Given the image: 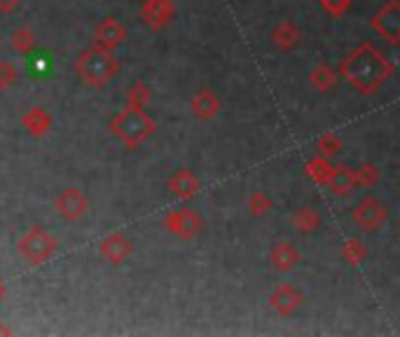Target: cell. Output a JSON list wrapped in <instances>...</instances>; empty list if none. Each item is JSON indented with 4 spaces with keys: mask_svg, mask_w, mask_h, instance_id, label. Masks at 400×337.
I'll return each mask as SVG.
<instances>
[{
    "mask_svg": "<svg viewBox=\"0 0 400 337\" xmlns=\"http://www.w3.org/2000/svg\"><path fill=\"white\" fill-rule=\"evenodd\" d=\"M394 61L368 40L339 61V75L363 96H372L394 75Z\"/></svg>",
    "mask_w": 400,
    "mask_h": 337,
    "instance_id": "cell-1",
    "label": "cell"
},
{
    "mask_svg": "<svg viewBox=\"0 0 400 337\" xmlns=\"http://www.w3.org/2000/svg\"><path fill=\"white\" fill-rule=\"evenodd\" d=\"M113 129L115 134L120 136L126 146L136 148L139 143H143L146 139L152 136V131H155V122L150 120V117L141 111V108H131V111H124L117 115V120L113 122Z\"/></svg>",
    "mask_w": 400,
    "mask_h": 337,
    "instance_id": "cell-2",
    "label": "cell"
},
{
    "mask_svg": "<svg viewBox=\"0 0 400 337\" xmlns=\"http://www.w3.org/2000/svg\"><path fill=\"white\" fill-rule=\"evenodd\" d=\"M78 69L82 73V78L87 80L89 84H106L108 80H113V75L120 69L117 59H113L110 52H104V49H89L84 52L78 61Z\"/></svg>",
    "mask_w": 400,
    "mask_h": 337,
    "instance_id": "cell-3",
    "label": "cell"
},
{
    "mask_svg": "<svg viewBox=\"0 0 400 337\" xmlns=\"http://www.w3.org/2000/svg\"><path fill=\"white\" fill-rule=\"evenodd\" d=\"M370 26L389 45H400V0H389L370 19Z\"/></svg>",
    "mask_w": 400,
    "mask_h": 337,
    "instance_id": "cell-4",
    "label": "cell"
},
{
    "mask_svg": "<svg viewBox=\"0 0 400 337\" xmlns=\"http://www.w3.org/2000/svg\"><path fill=\"white\" fill-rule=\"evenodd\" d=\"M386 218H389V211L377 197L361 199L351 211V221L356 223V227H361L365 232L379 230V227L386 223Z\"/></svg>",
    "mask_w": 400,
    "mask_h": 337,
    "instance_id": "cell-5",
    "label": "cell"
},
{
    "mask_svg": "<svg viewBox=\"0 0 400 337\" xmlns=\"http://www.w3.org/2000/svg\"><path fill=\"white\" fill-rule=\"evenodd\" d=\"M164 225L169 232L176 234V237L192 239V237H197V232L201 227V218H199V213H194L192 208H178V211H171V213L164 218Z\"/></svg>",
    "mask_w": 400,
    "mask_h": 337,
    "instance_id": "cell-6",
    "label": "cell"
},
{
    "mask_svg": "<svg viewBox=\"0 0 400 337\" xmlns=\"http://www.w3.org/2000/svg\"><path fill=\"white\" fill-rule=\"evenodd\" d=\"M302 302H304L302 293L297 291V288H293L291 283H281L279 288L269 295V305H271V309H274L276 314L284 316V318L293 316L295 311L302 307Z\"/></svg>",
    "mask_w": 400,
    "mask_h": 337,
    "instance_id": "cell-7",
    "label": "cell"
},
{
    "mask_svg": "<svg viewBox=\"0 0 400 337\" xmlns=\"http://www.w3.org/2000/svg\"><path fill=\"white\" fill-rule=\"evenodd\" d=\"M141 14L148 26L157 31L161 26H166L169 19L174 16V3L171 0H146Z\"/></svg>",
    "mask_w": 400,
    "mask_h": 337,
    "instance_id": "cell-8",
    "label": "cell"
},
{
    "mask_svg": "<svg viewBox=\"0 0 400 337\" xmlns=\"http://www.w3.org/2000/svg\"><path fill=\"white\" fill-rule=\"evenodd\" d=\"M300 258H302L300 251H297L293 243H286V241L276 243V246L269 251V263L274 265L279 272H291V269L300 265Z\"/></svg>",
    "mask_w": 400,
    "mask_h": 337,
    "instance_id": "cell-9",
    "label": "cell"
},
{
    "mask_svg": "<svg viewBox=\"0 0 400 337\" xmlns=\"http://www.w3.org/2000/svg\"><path fill=\"white\" fill-rule=\"evenodd\" d=\"M300 40H302V33L293 21H279L276 29L271 31V42H274L281 52H291V49L300 45Z\"/></svg>",
    "mask_w": 400,
    "mask_h": 337,
    "instance_id": "cell-10",
    "label": "cell"
},
{
    "mask_svg": "<svg viewBox=\"0 0 400 337\" xmlns=\"http://www.w3.org/2000/svg\"><path fill=\"white\" fill-rule=\"evenodd\" d=\"M192 113L199 117V120H211V117H216L220 113V99L214 94L211 89H201L197 94L192 96Z\"/></svg>",
    "mask_w": 400,
    "mask_h": 337,
    "instance_id": "cell-11",
    "label": "cell"
},
{
    "mask_svg": "<svg viewBox=\"0 0 400 337\" xmlns=\"http://www.w3.org/2000/svg\"><path fill=\"white\" fill-rule=\"evenodd\" d=\"M328 188L333 190L337 197L349 195V192L356 188V171H354V168H349L346 164L333 166V171H330V178H328Z\"/></svg>",
    "mask_w": 400,
    "mask_h": 337,
    "instance_id": "cell-12",
    "label": "cell"
},
{
    "mask_svg": "<svg viewBox=\"0 0 400 337\" xmlns=\"http://www.w3.org/2000/svg\"><path fill=\"white\" fill-rule=\"evenodd\" d=\"M339 82V73L335 69H330L328 64H319L314 66V71L309 75V84L321 94H328V91H335Z\"/></svg>",
    "mask_w": 400,
    "mask_h": 337,
    "instance_id": "cell-13",
    "label": "cell"
},
{
    "mask_svg": "<svg viewBox=\"0 0 400 337\" xmlns=\"http://www.w3.org/2000/svg\"><path fill=\"white\" fill-rule=\"evenodd\" d=\"M169 188H171V192L176 197L181 199H190L199 192V178L194 176L192 171H187V168H183V171H178L171 183H169Z\"/></svg>",
    "mask_w": 400,
    "mask_h": 337,
    "instance_id": "cell-14",
    "label": "cell"
},
{
    "mask_svg": "<svg viewBox=\"0 0 400 337\" xmlns=\"http://www.w3.org/2000/svg\"><path fill=\"white\" fill-rule=\"evenodd\" d=\"M293 227H295L297 232H302V234L316 232L319 227H321V216H319V211L311 208V206L297 208L295 213H293Z\"/></svg>",
    "mask_w": 400,
    "mask_h": 337,
    "instance_id": "cell-15",
    "label": "cell"
},
{
    "mask_svg": "<svg viewBox=\"0 0 400 337\" xmlns=\"http://www.w3.org/2000/svg\"><path fill=\"white\" fill-rule=\"evenodd\" d=\"M330 171H333V164H330L328 157H323V155L311 157L309 162L304 164V176H307V178L314 181L316 185H328Z\"/></svg>",
    "mask_w": 400,
    "mask_h": 337,
    "instance_id": "cell-16",
    "label": "cell"
},
{
    "mask_svg": "<svg viewBox=\"0 0 400 337\" xmlns=\"http://www.w3.org/2000/svg\"><path fill=\"white\" fill-rule=\"evenodd\" d=\"M26 69L33 80H45L49 78V73H52L54 61H52V56H49V52H33L29 56Z\"/></svg>",
    "mask_w": 400,
    "mask_h": 337,
    "instance_id": "cell-17",
    "label": "cell"
},
{
    "mask_svg": "<svg viewBox=\"0 0 400 337\" xmlns=\"http://www.w3.org/2000/svg\"><path fill=\"white\" fill-rule=\"evenodd\" d=\"M99 38H101L104 45L115 47V45H120V42L124 40V29L115 19H106L104 26L99 29Z\"/></svg>",
    "mask_w": 400,
    "mask_h": 337,
    "instance_id": "cell-18",
    "label": "cell"
},
{
    "mask_svg": "<svg viewBox=\"0 0 400 337\" xmlns=\"http://www.w3.org/2000/svg\"><path fill=\"white\" fill-rule=\"evenodd\" d=\"M342 258L351 267H359L363 260L368 258V251H365L363 241H359V239H346L342 243Z\"/></svg>",
    "mask_w": 400,
    "mask_h": 337,
    "instance_id": "cell-19",
    "label": "cell"
},
{
    "mask_svg": "<svg viewBox=\"0 0 400 337\" xmlns=\"http://www.w3.org/2000/svg\"><path fill=\"white\" fill-rule=\"evenodd\" d=\"M316 150H319V155L330 159V157L342 153V141H339L337 134H323V136L316 141Z\"/></svg>",
    "mask_w": 400,
    "mask_h": 337,
    "instance_id": "cell-20",
    "label": "cell"
},
{
    "mask_svg": "<svg viewBox=\"0 0 400 337\" xmlns=\"http://www.w3.org/2000/svg\"><path fill=\"white\" fill-rule=\"evenodd\" d=\"M381 171L377 168V164L365 162L361 168H356V185H363V188H374L379 181Z\"/></svg>",
    "mask_w": 400,
    "mask_h": 337,
    "instance_id": "cell-21",
    "label": "cell"
},
{
    "mask_svg": "<svg viewBox=\"0 0 400 337\" xmlns=\"http://www.w3.org/2000/svg\"><path fill=\"white\" fill-rule=\"evenodd\" d=\"M269 208H271V199L262 190H255L251 195V199H249V211H251V213L255 218H260V216H265Z\"/></svg>",
    "mask_w": 400,
    "mask_h": 337,
    "instance_id": "cell-22",
    "label": "cell"
},
{
    "mask_svg": "<svg viewBox=\"0 0 400 337\" xmlns=\"http://www.w3.org/2000/svg\"><path fill=\"white\" fill-rule=\"evenodd\" d=\"M351 3H354V0H319L321 10L333 16V19L344 16L349 12V7H351Z\"/></svg>",
    "mask_w": 400,
    "mask_h": 337,
    "instance_id": "cell-23",
    "label": "cell"
},
{
    "mask_svg": "<svg viewBox=\"0 0 400 337\" xmlns=\"http://www.w3.org/2000/svg\"><path fill=\"white\" fill-rule=\"evenodd\" d=\"M148 99H150V91H148L146 87H143V84H136L134 91H131V104H134L136 108H141Z\"/></svg>",
    "mask_w": 400,
    "mask_h": 337,
    "instance_id": "cell-24",
    "label": "cell"
},
{
    "mask_svg": "<svg viewBox=\"0 0 400 337\" xmlns=\"http://www.w3.org/2000/svg\"><path fill=\"white\" fill-rule=\"evenodd\" d=\"M16 5H19V0H0V10H3V12L14 10Z\"/></svg>",
    "mask_w": 400,
    "mask_h": 337,
    "instance_id": "cell-25",
    "label": "cell"
}]
</instances>
